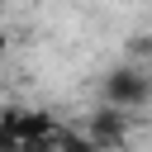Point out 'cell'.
I'll return each instance as SVG.
<instances>
[{
	"instance_id": "obj_1",
	"label": "cell",
	"mask_w": 152,
	"mask_h": 152,
	"mask_svg": "<svg viewBox=\"0 0 152 152\" xmlns=\"http://www.w3.org/2000/svg\"><path fill=\"white\" fill-rule=\"evenodd\" d=\"M100 100L114 104V109H128V114L142 109L152 100V71H142V66H114V71H104Z\"/></svg>"
},
{
	"instance_id": "obj_2",
	"label": "cell",
	"mask_w": 152,
	"mask_h": 152,
	"mask_svg": "<svg viewBox=\"0 0 152 152\" xmlns=\"http://www.w3.org/2000/svg\"><path fill=\"white\" fill-rule=\"evenodd\" d=\"M57 119L48 109H24V104H5L0 109V152H28L38 133H48Z\"/></svg>"
},
{
	"instance_id": "obj_3",
	"label": "cell",
	"mask_w": 152,
	"mask_h": 152,
	"mask_svg": "<svg viewBox=\"0 0 152 152\" xmlns=\"http://www.w3.org/2000/svg\"><path fill=\"white\" fill-rule=\"evenodd\" d=\"M86 133H90V142H95V147H104V152H119V147L128 142V109L100 104V109L90 114Z\"/></svg>"
},
{
	"instance_id": "obj_4",
	"label": "cell",
	"mask_w": 152,
	"mask_h": 152,
	"mask_svg": "<svg viewBox=\"0 0 152 152\" xmlns=\"http://www.w3.org/2000/svg\"><path fill=\"white\" fill-rule=\"evenodd\" d=\"M0 57H5V38H0Z\"/></svg>"
},
{
	"instance_id": "obj_5",
	"label": "cell",
	"mask_w": 152,
	"mask_h": 152,
	"mask_svg": "<svg viewBox=\"0 0 152 152\" xmlns=\"http://www.w3.org/2000/svg\"><path fill=\"white\" fill-rule=\"evenodd\" d=\"M0 5H5V0H0Z\"/></svg>"
}]
</instances>
